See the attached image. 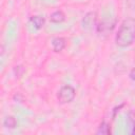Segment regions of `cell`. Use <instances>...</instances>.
Here are the masks:
<instances>
[{
	"mask_svg": "<svg viewBox=\"0 0 135 135\" xmlns=\"http://www.w3.org/2000/svg\"><path fill=\"white\" fill-rule=\"evenodd\" d=\"M75 95H76V91L75 89L72 86V85H63L58 94H57V98L59 100V102L61 103H68V102H71L74 98H75Z\"/></svg>",
	"mask_w": 135,
	"mask_h": 135,
	"instance_id": "2",
	"label": "cell"
},
{
	"mask_svg": "<svg viewBox=\"0 0 135 135\" xmlns=\"http://www.w3.org/2000/svg\"><path fill=\"white\" fill-rule=\"evenodd\" d=\"M135 40V19H124L116 34L115 42L120 47H127L131 45Z\"/></svg>",
	"mask_w": 135,
	"mask_h": 135,
	"instance_id": "1",
	"label": "cell"
},
{
	"mask_svg": "<svg viewBox=\"0 0 135 135\" xmlns=\"http://www.w3.org/2000/svg\"><path fill=\"white\" fill-rule=\"evenodd\" d=\"M127 123H128V126L130 128V133L135 135V113L134 112H130L128 114Z\"/></svg>",
	"mask_w": 135,
	"mask_h": 135,
	"instance_id": "8",
	"label": "cell"
},
{
	"mask_svg": "<svg viewBox=\"0 0 135 135\" xmlns=\"http://www.w3.org/2000/svg\"><path fill=\"white\" fill-rule=\"evenodd\" d=\"M96 24V13L90 12L82 19V27L85 30H91Z\"/></svg>",
	"mask_w": 135,
	"mask_h": 135,
	"instance_id": "3",
	"label": "cell"
},
{
	"mask_svg": "<svg viewBox=\"0 0 135 135\" xmlns=\"http://www.w3.org/2000/svg\"><path fill=\"white\" fill-rule=\"evenodd\" d=\"M23 71H24V69H23L22 65H17V66H15V69H14V72H15L16 76H18V77H20V76L22 75Z\"/></svg>",
	"mask_w": 135,
	"mask_h": 135,
	"instance_id": "10",
	"label": "cell"
},
{
	"mask_svg": "<svg viewBox=\"0 0 135 135\" xmlns=\"http://www.w3.org/2000/svg\"><path fill=\"white\" fill-rule=\"evenodd\" d=\"M52 46H53L54 52H56V53L61 52L65 47V39L62 38V37H55V38H53Z\"/></svg>",
	"mask_w": 135,
	"mask_h": 135,
	"instance_id": "4",
	"label": "cell"
},
{
	"mask_svg": "<svg viewBox=\"0 0 135 135\" xmlns=\"http://www.w3.org/2000/svg\"><path fill=\"white\" fill-rule=\"evenodd\" d=\"M96 133H97V134H101V135H109V134H111V126H110L108 122L102 121V122L99 124V127H98Z\"/></svg>",
	"mask_w": 135,
	"mask_h": 135,
	"instance_id": "7",
	"label": "cell"
},
{
	"mask_svg": "<svg viewBox=\"0 0 135 135\" xmlns=\"http://www.w3.org/2000/svg\"><path fill=\"white\" fill-rule=\"evenodd\" d=\"M30 22L34 25V27H35L36 30H40V28L43 27V25H44V23H45V20H44V18L41 17V16H32V17L30 18Z\"/></svg>",
	"mask_w": 135,
	"mask_h": 135,
	"instance_id": "5",
	"label": "cell"
},
{
	"mask_svg": "<svg viewBox=\"0 0 135 135\" xmlns=\"http://www.w3.org/2000/svg\"><path fill=\"white\" fill-rule=\"evenodd\" d=\"M129 76H130V78H131L133 81H135V69H132V70L130 71Z\"/></svg>",
	"mask_w": 135,
	"mask_h": 135,
	"instance_id": "11",
	"label": "cell"
},
{
	"mask_svg": "<svg viewBox=\"0 0 135 135\" xmlns=\"http://www.w3.org/2000/svg\"><path fill=\"white\" fill-rule=\"evenodd\" d=\"M64 19H65V16H64V14H63L62 11H55V12L52 13L51 16H50V20H51V22H53V23H60V22H62Z\"/></svg>",
	"mask_w": 135,
	"mask_h": 135,
	"instance_id": "6",
	"label": "cell"
},
{
	"mask_svg": "<svg viewBox=\"0 0 135 135\" xmlns=\"http://www.w3.org/2000/svg\"><path fill=\"white\" fill-rule=\"evenodd\" d=\"M3 126L7 129H15L17 127V120L14 116H7L3 121Z\"/></svg>",
	"mask_w": 135,
	"mask_h": 135,
	"instance_id": "9",
	"label": "cell"
}]
</instances>
